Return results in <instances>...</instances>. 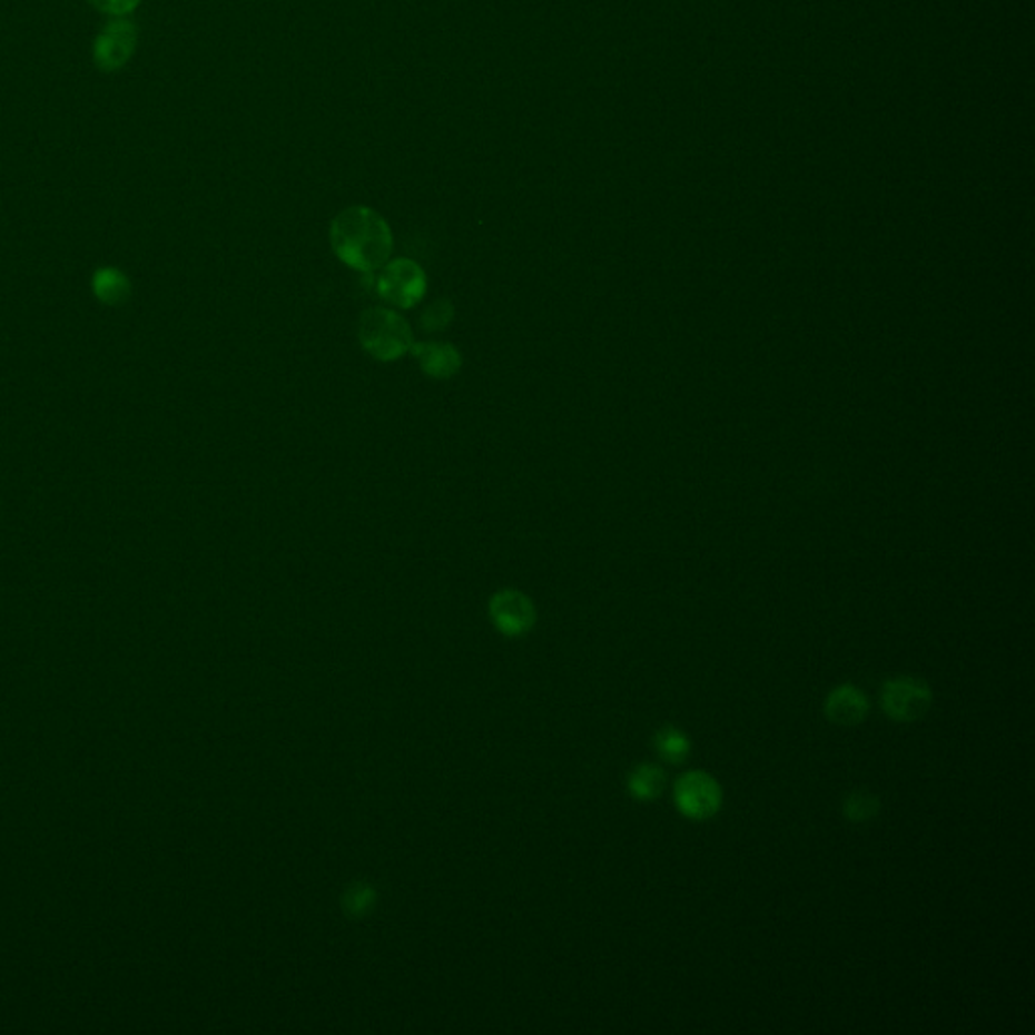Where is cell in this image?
Wrapping results in <instances>:
<instances>
[{"label": "cell", "instance_id": "1", "mask_svg": "<svg viewBox=\"0 0 1035 1035\" xmlns=\"http://www.w3.org/2000/svg\"><path fill=\"white\" fill-rule=\"evenodd\" d=\"M331 241L342 264L371 274L386 264L393 252L391 227L376 210L348 207L332 220Z\"/></svg>", "mask_w": 1035, "mask_h": 1035}, {"label": "cell", "instance_id": "2", "mask_svg": "<svg viewBox=\"0 0 1035 1035\" xmlns=\"http://www.w3.org/2000/svg\"><path fill=\"white\" fill-rule=\"evenodd\" d=\"M358 336L364 351L383 363L397 361L413 346V331L407 319L393 309H366L358 324Z\"/></svg>", "mask_w": 1035, "mask_h": 1035}, {"label": "cell", "instance_id": "3", "mask_svg": "<svg viewBox=\"0 0 1035 1035\" xmlns=\"http://www.w3.org/2000/svg\"><path fill=\"white\" fill-rule=\"evenodd\" d=\"M880 706L884 714L893 718L894 722H915L930 710L933 690L925 680L915 676L893 678L881 686Z\"/></svg>", "mask_w": 1035, "mask_h": 1035}, {"label": "cell", "instance_id": "4", "mask_svg": "<svg viewBox=\"0 0 1035 1035\" xmlns=\"http://www.w3.org/2000/svg\"><path fill=\"white\" fill-rule=\"evenodd\" d=\"M724 801L720 782L704 771L682 775L673 787V804L683 817L692 821H706L717 816Z\"/></svg>", "mask_w": 1035, "mask_h": 1035}, {"label": "cell", "instance_id": "5", "mask_svg": "<svg viewBox=\"0 0 1035 1035\" xmlns=\"http://www.w3.org/2000/svg\"><path fill=\"white\" fill-rule=\"evenodd\" d=\"M376 294L391 306L413 308L427 294V276L413 259H395L376 277Z\"/></svg>", "mask_w": 1035, "mask_h": 1035}, {"label": "cell", "instance_id": "6", "mask_svg": "<svg viewBox=\"0 0 1035 1035\" xmlns=\"http://www.w3.org/2000/svg\"><path fill=\"white\" fill-rule=\"evenodd\" d=\"M138 47V27L128 19L108 22L93 41V63L106 73L128 66Z\"/></svg>", "mask_w": 1035, "mask_h": 1035}, {"label": "cell", "instance_id": "7", "mask_svg": "<svg viewBox=\"0 0 1035 1035\" xmlns=\"http://www.w3.org/2000/svg\"><path fill=\"white\" fill-rule=\"evenodd\" d=\"M492 621L506 635L526 633L536 619V611L529 597L518 591H500L490 603Z\"/></svg>", "mask_w": 1035, "mask_h": 1035}, {"label": "cell", "instance_id": "8", "mask_svg": "<svg viewBox=\"0 0 1035 1035\" xmlns=\"http://www.w3.org/2000/svg\"><path fill=\"white\" fill-rule=\"evenodd\" d=\"M824 710L827 720L836 727H858L870 714V698L858 686L841 683L827 694Z\"/></svg>", "mask_w": 1035, "mask_h": 1035}, {"label": "cell", "instance_id": "9", "mask_svg": "<svg viewBox=\"0 0 1035 1035\" xmlns=\"http://www.w3.org/2000/svg\"><path fill=\"white\" fill-rule=\"evenodd\" d=\"M411 353L431 378H452L462 368V354L450 342H413Z\"/></svg>", "mask_w": 1035, "mask_h": 1035}, {"label": "cell", "instance_id": "10", "mask_svg": "<svg viewBox=\"0 0 1035 1035\" xmlns=\"http://www.w3.org/2000/svg\"><path fill=\"white\" fill-rule=\"evenodd\" d=\"M91 294L103 306L118 308L132 296V282L118 267H100L91 276Z\"/></svg>", "mask_w": 1035, "mask_h": 1035}, {"label": "cell", "instance_id": "11", "mask_svg": "<svg viewBox=\"0 0 1035 1035\" xmlns=\"http://www.w3.org/2000/svg\"><path fill=\"white\" fill-rule=\"evenodd\" d=\"M666 771L658 765H639L629 772L628 791L638 801H653L666 789Z\"/></svg>", "mask_w": 1035, "mask_h": 1035}, {"label": "cell", "instance_id": "12", "mask_svg": "<svg viewBox=\"0 0 1035 1035\" xmlns=\"http://www.w3.org/2000/svg\"><path fill=\"white\" fill-rule=\"evenodd\" d=\"M653 745H655V752L661 760L670 762V765H682L686 760L690 759L692 755V742L686 732H682L680 728L676 727H663L655 732V738H653Z\"/></svg>", "mask_w": 1035, "mask_h": 1035}, {"label": "cell", "instance_id": "13", "mask_svg": "<svg viewBox=\"0 0 1035 1035\" xmlns=\"http://www.w3.org/2000/svg\"><path fill=\"white\" fill-rule=\"evenodd\" d=\"M880 809V797L870 791H854L848 795L841 807L844 816L848 817L851 824H868L874 817H878Z\"/></svg>", "mask_w": 1035, "mask_h": 1035}, {"label": "cell", "instance_id": "14", "mask_svg": "<svg viewBox=\"0 0 1035 1035\" xmlns=\"http://www.w3.org/2000/svg\"><path fill=\"white\" fill-rule=\"evenodd\" d=\"M375 903V893L366 884H354L344 893V910L351 916H363L371 910Z\"/></svg>", "mask_w": 1035, "mask_h": 1035}, {"label": "cell", "instance_id": "15", "mask_svg": "<svg viewBox=\"0 0 1035 1035\" xmlns=\"http://www.w3.org/2000/svg\"><path fill=\"white\" fill-rule=\"evenodd\" d=\"M453 318V306L447 302V299H440L435 304H431L430 308L425 309L423 318H421V326L425 331H441L445 328Z\"/></svg>", "mask_w": 1035, "mask_h": 1035}, {"label": "cell", "instance_id": "16", "mask_svg": "<svg viewBox=\"0 0 1035 1035\" xmlns=\"http://www.w3.org/2000/svg\"><path fill=\"white\" fill-rule=\"evenodd\" d=\"M88 2L100 12H106L111 17H124L132 12L142 0H88Z\"/></svg>", "mask_w": 1035, "mask_h": 1035}]
</instances>
